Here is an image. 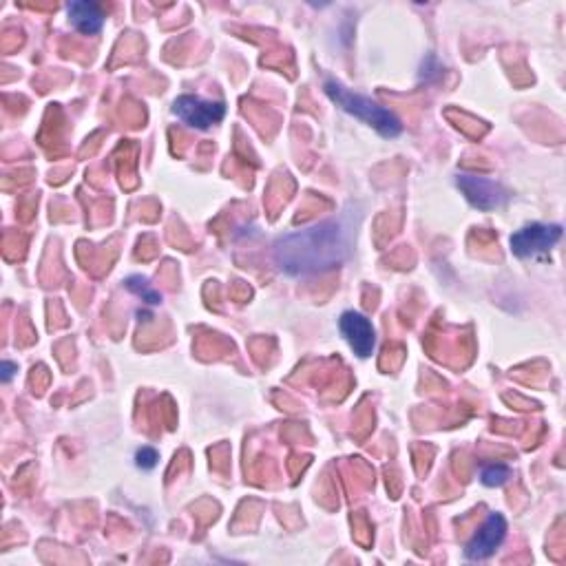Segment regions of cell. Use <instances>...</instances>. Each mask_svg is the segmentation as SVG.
Returning a JSON list of instances; mask_svg holds the SVG:
<instances>
[{
    "mask_svg": "<svg viewBox=\"0 0 566 566\" xmlns=\"http://www.w3.org/2000/svg\"><path fill=\"white\" fill-rule=\"evenodd\" d=\"M359 213L352 215V206L343 215L312 224L303 230H295L277 239L275 264L288 277H312L326 275L348 261Z\"/></svg>",
    "mask_w": 566,
    "mask_h": 566,
    "instance_id": "obj_1",
    "label": "cell"
},
{
    "mask_svg": "<svg viewBox=\"0 0 566 566\" xmlns=\"http://www.w3.org/2000/svg\"><path fill=\"white\" fill-rule=\"evenodd\" d=\"M326 93H328V98L337 104V107H341L345 113L354 115V118H359L361 122L370 124V127L379 135H383V138L392 140L401 135L403 131L401 120H398L390 109L381 107L376 100L368 96H361V93H352L337 80L326 82Z\"/></svg>",
    "mask_w": 566,
    "mask_h": 566,
    "instance_id": "obj_2",
    "label": "cell"
},
{
    "mask_svg": "<svg viewBox=\"0 0 566 566\" xmlns=\"http://www.w3.org/2000/svg\"><path fill=\"white\" fill-rule=\"evenodd\" d=\"M456 184L463 195L467 197V202L478 208V211H498V208L505 206L509 202V191L500 182L491 180L485 175H471V173H458Z\"/></svg>",
    "mask_w": 566,
    "mask_h": 566,
    "instance_id": "obj_3",
    "label": "cell"
},
{
    "mask_svg": "<svg viewBox=\"0 0 566 566\" xmlns=\"http://www.w3.org/2000/svg\"><path fill=\"white\" fill-rule=\"evenodd\" d=\"M562 239V226L560 224H529L513 233L509 244L511 253L520 259H533L540 255H547L551 248Z\"/></svg>",
    "mask_w": 566,
    "mask_h": 566,
    "instance_id": "obj_4",
    "label": "cell"
},
{
    "mask_svg": "<svg viewBox=\"0 0 566 566\" xmlns=\"http://www.w3.org/2000/svg\"><path fill=\"white\" fill-rule=\"evenodd\" d=\"M173 113L188 127L204 131L224 120L226 104L204 100L199 96H180L173 102Z\"/></svg>",
    "mask_w": 566,
    "mask_h": 566,
    "instance_id": "obj_5",
    "label": "cell"
},
{
    "mask_svg": "<svg viewBox=\"0 0 566 566\" xmlns=\"http://www.w3.org/2000/svg\"><path fill=\"white\" fill-rule=\"evenodd\" d=\"M505 538H507V520L502 518L500 513H491L485 524L478 529L476 536L469 540L465 549V558L476 562L487 560L500 549V544L505 542Z\"/></svg>",
    "mask_w": 566,
    "mask_h": 566,
    "instance_id": "obj_6",
    "label": "cell"
},
{
    "mask_svg": "<svg viewBox=\"0 0 566 566\" xmlns=\"http://www.w3.org/2000/svg\"><path fill=\"white\" fill-rule=\"evenodd\" d=\"M339 328L356 356H361V359H368V356H372L376 348V330L372 326V321L365 317V314L354 312V310L343 312Z\"/></svg>",
    "mask_w": 566,
    "mask_h": 566,
    "instance_id": "obj_7",
    "label": "cell"
},
{
    "mask_svg": "<svg viewBox=\"0 0 566 566\" xmlns=\"http://www.w3.org/2000/svg\"><path fill=\"white\" fill-rule=\"evenodd\" d=\"M67 14L71 25L85 36L100 34L104 27V18H107L96 3H87V0H73L67 7Z\"/></svg>",
    "mask_w": 566,
    "mask_h": 566,
    "instance_id": "obj_8",
    "label": "cell"
},
{
    "mask_svg": "<svg viewBox=\"0 0 566 566\" xmlns=\"http://www.w3.org/2000/svg\"><path fill=\"white\" fill-rule=\"evenodd\" d=\"M127 288L133 292V295L142 297V301L151 303V306H160V303H162V295H160V292H157V290L151 286L149 279H144V277H140V275L129 277V279H127Z\"/></svg>",
    "mask_w": 566,
    "mask_h": 566,
    "instance_id": "obj_9",
    "label": "cell"
},
{
    "mask_svg": "<svg viewBox=\"0 0 566 566\" xmlns=\"http://www.w3.org/2000/svg\"><path fill=\"white\" fill-rule=\"evenodd\" d=\"M509 478H511V469L502 463L487 465L480 471V480L485 487H502V485H507Z\"/></svg>",
    "mask_w": 566,
    "mask_h": 566,
    "instance_id": "obj_10",
    "label": "cell"
},
{
    "mask_svg": "<svg viewBox=\"0 0 566 566\" xmlns=\"http://www.w3.org/2000/svg\"><path fill=\"white\" fill-rule=\"evenodd\" d=\"M157 460H160V454H157V449H153V447H142V449H138V454H135V465H138L144 471L155 469Z\"/></svg>",
    "mask_w": 566,
    "mask_h": 566,
    "instance_id": "obj_11",
    "label": "cell"
},
{
    "mask_svg": "<svg viewBox=\"0 0 566 566\" xmlns=\"http://www.w3.org/2000/svg\"><path fill=\"white\" fill-rule=\"evenodd\" d=\"M0 372H3V383H9V381H12V376L18 372V365L12 363V361H5Z\"/></svg>",
    "mask_w": 566,
    "mask_h": 566,
    "instance_id": "obj_12",
    "label": "cell"
}]
</instances>
